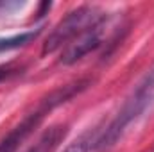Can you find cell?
<instances>
[{
  "instance_id": "obj_1",
  "label": "cell",
  "mask_w": 154,
  "mask_h": 152,
  "mask_svg": "<svg viewBox=\"0 0 154 152\" xmlns=\"http://www.w3.org/2000/svg\"><path fill=\"white\" fill-rule=\"evenodd\" d=\"M86 84H88V81H79V82H74V84L63 86V88L52 91L48 97H45V99L38 104V108H36L32 113L27 114V116L2 140V143H0V152H16L22 147V143L38 129V125L43 122V118H45L47 114L50 113L56 106L66 102L68 99H72L74 95H77L81 90H84Z\"/></svg>"
},
{
  "instance_id": "obj_2",
  "label": "cell",
  "mask_w": 154,
  "mask_h": 152,
  "mask_svg": "<svg viewBox=\"0 0 154 152\" xmlns=\"http://www.w3.org/2000/svg\"><path fill=\"white\" fill-rule=\"evenodd\" d=\"M154 97V68L145 75V79L138 84V88L134 90V93L129 97V100L124 104L122 111L116 114V118L111 122V125L104 131L102 138H97V143H95V149H104V147H109L113 145L116 140L122 136L124 129L133 122L136 120L140 114L145 111V108L151 104Z\"/></svg>"
},
{
  "instance_id": "obj_3",
  "label": "cell",
  "mask_w": 154,
  "mask_h": 152,
  "mask_svg": "<svg viewBox=\"0 0 154 152\" xmlns=\"http://www.w3.org/2000/svg\"><path fill=\"white\" fill-rule=\"evenodd\" d=\"M100 20H104V14H100L95 7H90V5H82V7H77L74 11H70L56 25V29L50 32V36L47 38L45 45H43L41 54L47 56V54L56 52L59 47L66 45L70 39L81 36L88 29L97 25Z\"/></svg>"
},
{
  "instance_id": "obj_4",
  "label": "cell",
  "mask_w": 154,
  "mask_h": 152,
  "mask_svg": "<svg viewBox=\"0 0 154 152\" xmlns=\"http://www.w3.org/2000/svg\"><path fill=\"white\" fill-rule=\"evenodd\" d=\"M102 22L100 20L97 25H93L91 29H88L86 32H82L81 36H77L75 41H72L65 54L61 56V63L65 65H74L75 61H79L81 57H84L86 54H90L91 50L100 47V39H102Z\"/></svg>"
},
{
  "instance_id": "obj_5",
  "label": "cell",
  "mask_w": 154,
  "mask_h": 152,
  "mask_svg": "<svg viewBox=\"0 0 154 152\" xmlns=\"http://www.w3.org/2000/svg\"><path fill=\"white\" fill-rule=\"evenodd\" d=\"M65 136H66V125H52L25 152H54L57 145L65 140Z\"/></svg>"
},
{
  "instance_id": "obj_6",
  "label": "cell",
  "mask_w": 154,
  "mask_h": 152,
  "mask_svg": "<svg viewBox=\"0 0 154 152\" xmlns=\"http://www.w3.org/2000/svg\"><path fill=\"white\" fill-rule=\"evenodd\" d=\"M39 32H41V29L20 32V34L9 36V38H0V54H2V52H9V50H16V48H20V47L29 45L32 39H36V36H38Z\"/></svg>"
},
{
  "instance_id": "obj_7",
  "label": "cell",
  "mask_w": 154,
  "mask_h": 152,
  "mask_svg": "<svg viewBox=\"0 0 154 152\" xmlns=\"http://www.w3.org/2000/svg\"><path fill=\"white\" fill-rule=\"evenodd\" d=\"M95 143H97V140H93L91 132H84L81 138L72 141L63 152H90L91 147H95Z\"/></svg>"
}]
</instances>
